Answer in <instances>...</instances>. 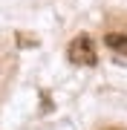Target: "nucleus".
<instances>
[{
    "label": "nucleus",
    "mask_w": 127,
    "mask_h": 130,
    "mask_svg": "<svg viewBox=\"0 0 127 130\" xmlns=\"http://www.w3.org/2000/svg\"><path fill=\"white\" fill-rule=\"evenodd\" d=\"M66 55L75 67H95V61H98V52H95V43L89 35H78L72 38L69 49H66Z\"/></svg>",
    "instance_id": "f257e3e1"
},
{
    "label": "nucleus",
    "mask_w": 127,
    "mask_h": 130,
    "mask_svg": "<svg viewBox=\"0 0 127 130\" xmlns=\"http://www.w3.org/2000/svg\"><path fill=\"white\" fill-rule=\"evenodd\" d=\"M107 46L113 52H127V32H110L107 35Z\"/></svg>",
    "instance_id": "f03ea898"
}]
</instances>
